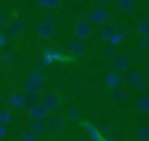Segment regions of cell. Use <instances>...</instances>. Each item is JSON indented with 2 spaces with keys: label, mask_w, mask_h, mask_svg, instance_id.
Instances as JSON below:
<instances>
[{
  "label": "cell",
  "mask_w": 149,
  "mask_h": 141,
  "mask_svg": "<svg viewBox=\"0 0 149 141\" xmlns=\"http://www.w3.org/2000/svg\"><path fill=\"white\" fill-rule=\"evenodd\" d=\"M135 108H136L138 113H143V114L149 113V95L148 94L140 95L136 98V101H135Z\"/></svg>",
  "instance_id": "obj_18"
},
{
  "label": "cell",
  "mask_w": 149,
  "mask_h": 141,
  "mask_svg": "<svg viewBox=\"0 0 149 141\" xmlns=\"http://www.w3.org/2000/svg\"><path fill=\"white\" fill-rule=\"evenodd\" d=\"M72 32L74 35V38H79V40H87V38H91L92 35H94V26L89 22V21H78L76 24L72 27Z\"/></svg>",
  "instance_id": "obj_4"
},
{
  "label": "cell",
  "mask_w": 149,
  "mask_h": 141,
  "mask_svg": "<svg viewBox=\"0 0 149 141\" xmlns=\"http://www.w3.org/2000/svg\"><path fill=\"white\" fill-rule=\"evenodd\" d=\"M132 68V57L125 52H116V56L113 57V72L118 73H127Z\"/></svg>",
  "instance_id": "obj_3"
},
{
  "label": "cell",
  "mask_w": 149,
  "mask_h": 141,
  "mask_svg": "<svg viewBox=\"0 0 149 141\" xmlns=\"http://www.w3.org/2000/svg\"><path fill=\"white\" fill-rule=\"evenodd\" d=\"M135 136L140 141H149V125H143L135 132Z\"/></svg>",
  "instance_id": "obj_24"
},
{
  "label": "cell",
  "mask_w": 149,
  "mask_h": 141,
  "mask_svg": "<svg viewBox=\"0 0 149 141\" xmlns=\"http://www.w3.org/2000/svg\"><path fill=\"white\" fill-rule=\"evenodd\" d=\"M48 110L43 106L41 103L35 105V106H32L29 110V116L32 117V121H45L46 117H48Z\"/></svg>",
  "instance_id": "obj_13"
},
{
  "label": "cell",
  "mask_w": 149,
  "mask_h": 141,
  "mask_svg": "<svg viewBox=\"0 0 149 141\" xmlns=\"http://www.w3.org/2000/svg\"><path fill=\"white\" fill-rule=\"evenodd\" d=\"M116 32H118V29H116L114 22H106L105 26L98 30V37H100V40H103V41H109V38H111Z\"/></svg>",
  "instance_id": "obj_14"
},
{
  "label": "cell",
  "mask_w": 149,
  "mask_h": 141,
  "mask_svg": "<svg viewBox=\"0 0 149 141\" xmlns=\"http://www.w3.org/2000/svg\"><path fill=\"white\" fill-rule=\"evenodd\" d=\"M40 6H45V8H51V10H56V8H60L63 3V0H35Z\"/></svg>",
  "instance_id": "obj_21"
},
{
  "label": "cell",
  "mask_w": 149,
  "mask_h": 141,
  "mask_svg": "<svg viewBox=\"0 0 149 141\" xmlns=\"http://www.w3.org/2000/svg\"><path fill=\"white\" fill-rule=\"evenodd\" d=\"M146 78H148V83H149V68H148V72H146Z\"/></svg>",
  "instance_id": "obj_40"
},
{
  "label": "cell",
  "mask_w": 149,
  "mask_h": 141,
  "mask_svg": "<svg viewBox=\"0 0 149 141\" xmlns=\"http://www.w3.org/2000/svg\"><path fill=\"white\" fill-rule=\"evenodd\" d=\"M21 141H38V138L29 128V130H22V133H21Z\"/></svg>",
  "instance_id": "obj_28"
},
{
  "label": "cell",
  "mask_w": 149,
  "mask_h": 141,
  "mask_svg": "<svg viewBox=\"0 0 149 141\" xmlns=\"http://www.w3.org/2000/svg\"><path fill=\"white\" fill-rule=\"evenodd\" d=\"M103 83H105V86L109 87L111 90L113 89H119V87L122 86V83H124V78H122V75L118 73V72H109V73L105 75Z\"/></svg>",
  "instance_id": "obj_12"
},
{
  "label": "cell",
  "mask_w": 149,
  "mask_h": 141,
  "mask_svg": "<svg viewBox=\"0 0 149 141\" xmlns=\"http://www.w3.org/2000/svg\"><path fill=\"white\" fill-rule=\"evenodd\" d=\"M125 84L127 86H130L132 89L135 90H146L149 87V83H148V78L144 73L138 72V70H130V72H127L125 75Z\"/></svg>",
  "instance_id": "obj_1"
},
{
  "label": "cell",
  "mask_w": 149,
  "mask_h": 141,
  "mask_svg": "<svg viewBox=\"0 0 149 141\" xmlns=\"http://www.w3.org/2000/svg\"><path fill=\"white\" fill-rule=\"evenodd\" d=\"M43 62H41V60H38V62H35L33 63V72L35 73H43Z\"/></svg>",
  "instance_id": "obj_33"
},
{
  "label": "cell",
  "mask_w": 149,
  "mask_h": 141,
  "mask_svg": "<svg viewBox=\"0 0 149 141\" xmlns=\"http://www.w3.org/2000/svg\"><path fill=\"white\" fill-rule=\"evenodd\" d=\"M124 40H125V35H124L122 32H116V33L113 35L111 38H109L108 43H111L113 46H119V44L124 43Z\"/></svg>",
  "instance_id": "obj_27"
},
{
  "label": "cell",
  "mask_w": 149,
  "mask_h": 141,
  "mask_svg": "<svg viewBox=\"0 0 149 141\" xmlns=\"http://www.w3.org/2000/svg\"><path fill=\"white\" fill-rule=\"evenodd\" d=\"M15 121V116L10 110H2L0 111V124L2 125H8V124H13Z\"/></svg>",
  "instance_id": "obj_22"
},
{
  "label": "cell",
  "mask_w": 149,
  "mask_h": 141,
  "mask_svg": "<svg viewBox=\"0 0 149 141\" xmlns=\"http://www.w3.org/2000/svg\"><path fill=\"white\" fill-rule=\"evenodd\" d=\"M65 51L68 52L70 56H83L84 52L87 51V44L84 43L83 40L73 37V38H70V40H67Z\"/></svg>",
  "instance_id": "obj_7"
},
{
  "label": "cell",
  "mask_w": 149,
  "mask_h": 141,
  "mask_svg": "<svg viewBox=\"0 0 149 141\" xmlns=\"http://www.w3.org/2000/svg\"><path fill=\"white\" fill-rule=\"evenodd\" d=\"M24 103H26V95H22L21 92L10 94L8 100H6V105L11 108H24Z\"/></svg>",
  "instance_id": "obj_15"
},
{
  "label": "cell",
  "mask_w": 149,
  "mask_h": 141,
  "mask_svg": "<svg viewBox=\"0 0 149 141\" xmlns=\"http://www.w3.org/2000/svg\"><path fill=\"white\" fill-rule=\"evenodd\" d=\"M65 125H67V119L62 114H52L46 121V130H49L51 133H59Z\"/></svg>",
  "instance_id": "obj_10"
},
{
  "label": "cell",
  "mask_w": 149,
  "mask_h": 141,
  "mask_svg": "<svg viewBox=\"0 0 149 141\" xmlns=\"http://www.w3.org/2000/svg\"><path fill=\"white\" fill-rule=\"evenodd\" d=\"M0 62H2V54H0Z\"/></svg>",
  "instance_id": "obj_42"
},
{
  "label": "cell",
  "mask_w": 149,
  "mask_h": 141,
  "mask_svg": "<svg viewBox=\"0 0 149 141\" xmlns=\"http://www.w3.org/2000/svg\"><path fill=\"white\" fill-rule=\"evenodd\" d=\"M6 136V127L0 124V140H3Z\"/></svg>",
  "instance_id": "obj_35"
},
{
  "label": "cell",
  "mask_w": 149,
  "mask_h": 141,
  "mask_svg": "<svg viewBox=\"0 0 149 141\" xmlns=\"http://www.w3.org/2000/svg\"><path fill=\"white\" fill-rule=\"evenodd\" d=\"M8 17H6V15H3V13H0V32H2L3 29H6V26H8Z\"/></svg>",
  "instance_id": "obj_32"
},
{
  "label": "cell",
  "mask_w": 149,
  "mask_h": 141,
  "mask_svg": "<svg viewBox=\"0 0 149 141\" xmlns=\"http://www.w3.org/2000/svg\"><path fill=\"white\" fill-rule=\"evenodd\" d=\"M68 117L70 119H73V121H79L81 119V114H79V111H78V108H70L68 110Z\"/></svg>",
  "instance_id": "obj_29"
},
{
  "label": "cell",
  "mask_w": 149,
  "mask_h": 141,
  "mask_svg": "<svg viewBox=\"0 0 149 141\" xmlns=\"http://www.w3.org/2000/svg\"><path fill=\"white\" fill-rule=\"evenodd\" d=\"M102 56H103V57H114L116 56V46H113L111 43H106V44H103V46H102Z\"/></svg>",
  "instance_id": "obj_25"
},
{
  "label": "cell",
  "mask_w": 149,
  "mask_h": 141,
  "mask_svg": "<svg viewBox=\"0 0 149 141\" xmlns=\"http://www.w3.org/2000/svg\"><path fill=\"white\" fill-rule=\"evenodd\" d=\"M40 103L43 105L46 110H48V113H52V111H56V110L60 106V103H62V98L59 97V94L49 92V94L41 95V101H40Z\"/></svg>",
  "instance_id": "obj_9"
},
{
  "label": "cell",
  "mask_w": 149,
  "mask_h": 141,
  "mask_svg": "<svg viewBox=\"0 0 149 141\" xmlns=\"http://www.w3.org/2000/svg\"><path fill=\"white\" fill-rule=\"evenodd\" d=\"M74 2H83V0H74Z\"/></svg>",
  "instance_id": "obj_41"
},
{
  "label": "cell",
  "mask_w": 149,
  "mask_h": 141,
  "mask_svg": "<svg viewBox=\"0 0 149 141\" xmlns=\"http://www.w3.org/2000/svg\"><path fill=\"white\" fill-rule=\"evenodd\" d=\"M111 98L114 101H124L127 98V92L125 89H122V87H119V89H113L111 92Z\"/></svg>",
  "instance_id": "obj_26"
},
{
  "label": "cell",
  "mask_w": 149,
  "mask_h": 141,
  "mask_svg": "<svg viewBox=\"0 0 149 141\" xmlns=\"http://www.w3.org/2000/svg\"><path fill=\"white\" fill-rule=\"evenodd\" d=\"M38 37L45 38V40H52V38L57 35V32H56V26L54 22H51V21H41L40 24L37 26V29H35Z\"/></svg>",
  "instance_id": "obj_8"
},
{
  "label": "cell",
  "mask_w": 149,
  "mask_h": 141,
  "mask_svg": "<svg viewBox=\"0 0 149 141\" xmlns=\"http://www.w3.org/2000/svg\"><path fill=\"white\" fill-rule=\"evenodd\" d=\"M116 8L122 13H132L135 11L136 5H135V0H118L116 2Z\"/></svg>",
  "instance_id": "obj_19"
},
{
  "label": "cell",
  "mask_w": 149,
  "mask_h": 141,
  "mask_svg": "<svg viewBox=\"0 0 149 141\" xmlns=\"http://www.w3.org/2000/svg\"><path fill=\"white\" fill-rule=\"evenodd\" d=\"M87 140H89V138H87V135H86V136H81V138L78 140V141H87Z\"/></svg>",
  "instance_id": "obj_38"
},
{
  "label": "cell",
  "mask_w": 149,
  "mask_h": 141,
  "mask_svg": "<svg viewBox=\"0 0 149 141\" xmlns=\"http://www.w3.org/2000/svg\"><path fill=\"white\" fill-rule=\"evenodd\" d=\"M24 29H26V22L21 19H13L8 22V26H6V37L8 38H16L19 37L21 33L24 32Z\"/></svg>",
  "instance_id": "obj_11"
},
{
  "label": "cell",
  "mask_w": 149,
  "mask_h": 141,
  "mask_svg": "<svg viewBox=\"0 0 149 141\" xmlns=\"http://www.w3.org/2000/svg\"><path fill=\"white\" fill-rule=\"evenodd\" d=\"M100 141H114V138H113V136H103Z\"/></svg>",
  "instance_id": "obj_37"
},
{
  "label": "cell",
  "mask_w": 149,
  "mask_h": 141,
  "mask_svg": "<svg viewBox=\"0 0 149 141\" xmlns=\"http://www.w3.org/2000/svg\"><path fill=\"white\" fill-rule=\"evenodd\" d=\"M41 62L45 67H51L54 62H68V57L57 49H45L41 54Z\"/></svg>",
  "instance_id": "obj_6"
},
{
  "label": "cell",
  "mask_w": 149,
  "mask_h": 141,
  "mask_svg": "<svg viewBox=\"0 0 149 141\" xmlns=\"http://www.w3.org/2000/svg\"><path fill=\"white\" fill-rule=\"evenodd\" d=\"M89 22L92 26H102L103 27L106 22H109V11L105 6H97V8L89 11Z\"/></svg>",
  "instance_id": "obj_5"
},
{
  "label": "cell",
  "mask_w": 149,
  "mask_h": 141,
  "mask_svg": "<svg viewBox=\"0 0 149 141\" xmlns=\"http://www.w3.org/2000/svg\"><path fill=\"white\" fill-rule=\"evenodd\" d=\"M97 2H98V6H105L106 8V5L111 3V0H97Z\"/></svg>",
  "instance_id": "obj_36"
},
{
  "label": "cell",
  "mask_w": 149,
  "mask_h": 141,
  "mask_svg": "<svg viewBox=\"0 0 149 141\" xmlns=\"http://www.w3.org/2000/svg\"><path fill=\"white\" fill-rule=\"evenodd\" d=\"M13 60H15V52L10 51L2 52V62H13Z\"/></svg>",
  "instance_id": "obj_30"
},
{
  "label": "cell",
  "mask_w": 149,
  "mask_h": 141,
  "mask_svg": "<svg viewBox=\"0 0 149 141\" xmlns=\"http://www.w3.org/2000/svg\"><path fill=\"white\" fill-rule=\"evenodd\" d=\"M83 127H84V130H86L87 138H89L91 141H100L102 138H103L102 132L97 128V127H94V125H92L91 122H83Z\"/></svg>",
  "instance_id": "obj_16"
},
{
  "label": "cell",
  "mask_w": 149,
  "mask_h": 141,
  "mask_svg": "<svg viewBox=\"0 0 149 141\" xmlns=\"http://www.w3.org/2000/svg\"><path fill=\"white\" fill-rule=\"evenodd\" d=\"M30 130L35 135H40L46 130V122L45 121H32L30 122Z\"/></svg>",
  "instance_id": "obj_23"
},
{
  "label": "cell",
  "mask_w": 149,
  "mask_h": 141,
  "mask_svg": "<svg viewBox=\"0 0 149 141\" xmlns=\"http://www.w3.org/2000/svg\"><path fill=\"white\" fill-rule=\"evenodd\" d=\"M144 17H146V19H149V10H146V16H144Z\"/></svg>",
  "instance_id": "obj_39"
},
{
  "label": "cell",
  "mask_w": 149,
  "mask_h": 141,
  "mask_svg": "<svg viewBox=\"0 0 149 141\" xmlns=\"http://www.w3.org/2000/svg\"><path fill=\"white\" fill-rule=\"evenodd\" d=\"M138 44H140V48L143 49L144 52H149V38H141V40L138 41Z\"/></svg>",
  "instance_id": "obj_31"
},
{
  "label": "cell",
  "mask_w": 149,
  "mask_h": 141,
  "mask_svg": "<svg viewBox=\"0 0 149 141\" xmlns=\"http://www.w3.org/2000/svg\"><path fill=\"white\" fill-rule=\"evenodd\" d=\"M135 32L140 35L141 38H149V19H140L135 24Z\"/></svg>",
  "instance_id": "obj_17"
},
{
  "label": "cell",
  "mask_w": 149,
  "mask_h": 141,
  "mask_svg": "<svg viewBox=\"0 0 149 141\" xmlns=\"http://www.w3.org/2000/svg\"><path fill=\"white\" fill-rule=\"evenodd\" d=\"M46 84V76L43 73H32L24 83V90L27 94H41Z\"/></svg>",
  "instance_id": "obj_2"
},
{
  "label": "cell",
  "mask_w": 149,
  "mask_h": 141,
  "mask_svg": "<svg viewBox=\"0 0 149 141\" xmlns=\"http://www.w3.org/2000/svg\"><path fill=\"white\" fill-rule=\"evenodd\" d=\"M40 101H41V95L40 94H27L26 95V103H24V108L30 110L32 106L38 105Z\"/></svg>",
  "instance_id": "obj_20"
},
{
  "label": "cell",
  "mask_w": 149,
  "mask_h": 141,
  "mask_svg": "<svg viewBox=\"0 0 149 141\" xmlns=\"http://www.w3.org/2000/svg\"><path fill=\"white\" fill-rule=\"evenodd\" d=\"M8 44V37L5 32H0V46H6Z\"/></svg>",
  "instance_id": "obj_34"
}]
</instances>
